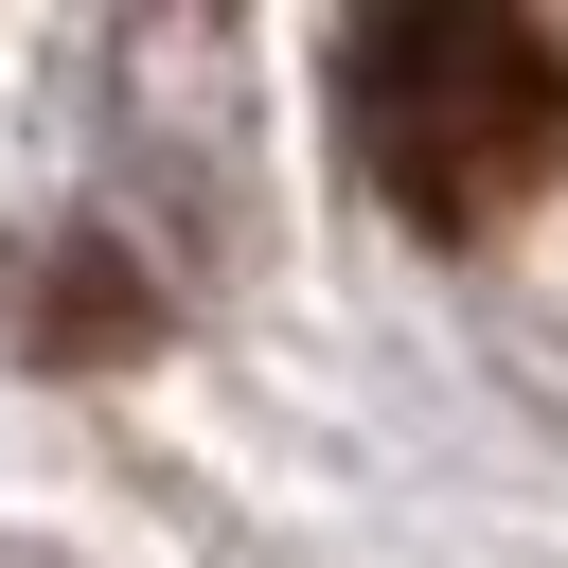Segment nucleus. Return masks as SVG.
Here are the masks:
<instances>
[{"instance_id": "f257e3e1", "label": "nucleus", "mask_w": 568, "mask_h": 568, "mask_svg": "<svg viewBox=\"0 0 568 568\" xmlns=\"http://www.w3.org/2000/svg\"><path fill=\"white\" fill-rule=\"evenodd\" d=\"M337 124L408 231L479 248L568 178V36L515 0H390L337 36Z\"/></svg>"}]
</instances>
